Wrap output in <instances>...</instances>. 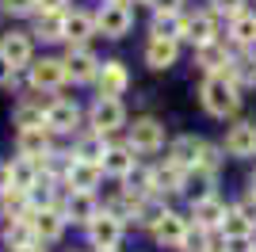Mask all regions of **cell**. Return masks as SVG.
I'll list each match as a JSON object with an SVG mask.
<instances>
[{
	"label": "cell",
	"mask_w": 256,
	"mask_h": 252,
	"mask_svg": "<svg viewBox=\"0 0 256 252\" xmlns=\"http://www.w3.org/2000/svg\"><path fill=\"white\" fill-rule=\"evenodd\" d=\"M237 104H241V96H237V84L230 80L226 73H210L203 80V107L210 111V115L226 118V115H234Z\"/></svg>",
	"instance_id": "6da1fadb"
},
{
	"label": "cell",
	"mask_w": 256,
	"mask_h": 252,
	"mask_svg": "<svg viewBox=\"0 0 256 252\" xmlns=\"http://www.w3.org/2000/svg\"><path fill=\"white\" fill-rule=\"evenodd\" d=\"M130 23H134V16H130L126 0H107L104 12L96 16V27L107 34V38H122V34L130 31Z\"/></svg>",
	"instance_id": "7a4b0ae2"
},
{
	"label": "cell",
	"mask_w": 256,
	"mask_h": 252,
	"mask_svg": "<svg viewBox=\"0 0 256 252\" xmlns=\"http://www.w3.org/2000/svg\"><path fill=\"white\" fill-rule=\"evenodd\" d=\"M88 237H92V244H96L100 252L115 248V244L122 241V218H115L111 210H107V214H96V218L88 222Z\"/></svg>",
	"instance_id": "3957f363"
},
{
	"label": "cell",
	"mask_w": 256,
	"mask_h": 252,
	"mask_svg": "<svg viewBox=\"0 0 256 252\" xmlns=\"http://www.w3.org/2000/svg\"><path fill=\"white\" fill-rule=\"evenodd\" d=\"M122 118H126V111H122V104H118V96H100L96 104H92V126H96V134L118 130Z\"/></svg>",
	"instance_id": "277c9868"
},
{
	"label": "cell",
	"mask_w": 256,
	"mask_h": 252,
	"mask_svg": "<svg viewBox=\"0 0 256 252\" xmlns=\"http://www.w3.org/2000/svg\"><path fill=\"white\" fill-rule=\"evenodd\" d=\"M160 146H164V126L157 118H134V126H130V149L153 153Z\"/></svg>",
	"instance_id": "5b68a950"
},
{
	"label": "cell",
	"mask_w": 256,
	"mask_h": 252,
	"mask_svg": "<svg viewBox=\"0 0 256 252\" xmlns=\"http://www.w3.org/2000/svg\"><path fill=\"white\" fill-rule=\"evenodd\" d=\"M96 84H100V96H122V92H126V84H130L126 65H122V62H107V65H100Z\"/></svg>",
	"instance_id": "8992f818"
},
{
	"label": "cell",
	"mask_w": 256,
	"mask_h": 252,
	"mask_svg": "<svg viewBox=\"0 0 256 252\" xmlns=\"http://www.w3.org/2000/svg\"><path fill=\"white\" fill-rule=\"evenodd\" d=\"M100 172H104L100 164L76 157V160H69V168H65V184H69L73 191H92L100 184Z\"/></svg>",
	"instance_id": "52a82bcc"
},
{
	"label": "cell",
	"mask_w": 256,
	"mask_h": 252,
	"mask_svg": "<svg viewBox=\"0 0 256 252\" xmlns=\"http://www.w3.org/2000/svg\"><path fill=\"white\" fill-rule=\"evenodd\" d=\"M0 58L12 65V69H20V65L31 62V38L20 31H8L4 38H0Z\"/></svg>",
	"instance_id": "ba28073f"
},
{
	"label": "cell",
	"mask_w": 256,
	"mask_h": 252,
	"mask_svg": "<svg viewBox=\"0 0 256 252\" xmlns=\"http://www.w3.org/2000/svg\"><path fill=\"white\" fill-rule=\"evenodd\" d=\"M184 233H188V222H184L180 214H172V210H164V214H160V222L153 226V237H157L160 244H168V248H180Z\"/></svg>",
	"instance_id": "9c48e42d"
},
{
	"label": "cell",
	"mask_w": 256,
	"mask_h": 252,
	"mask_svg": "<svg viewBox=\"0 0 256 252\" xmlns=\"http://www.w3.org/2000/svg\"><path fill=\"white\" fill-rule=\"evenodd\" d=\"M31 226H34V237L38 241H58L65 230V214H58L54 206H42L38 214H31Z\"/></svg>",
	"instance_id": "30bf717a"
},
{
	"label": "cell",
	"mask_w": 256,
	"mask_h": 252,
	"mask_svg": "<svg viewBox=\"0 0 256 252\" xmlns=\"http://www.w3.org/2000/svg\"><path fill=\"white\" fill-rule=\"evenodd\" d=\"M76 118H80V111H76V104H69V100H54V104L46 107V130L69 134L76 126Z\"/></svg>",
	"instance_id": "8fae6325"
},
{
	"label": "cell",
	"mask_w": 256,
	"mask_h": 252,
	"mask_svg": "<svg viewBox=\"0 0 256 252\" xmlns=\"http://www.w3.org/2000/svg\"><path fill=\"white\" fill-rule=\"evenodd\" d=\"M226 149L234 157H252L256 153V122H237L230 134H226Z\"/></svg>",
	"instance_id": "7c38bea8"
},
{
	"label": "cell",
	"mask_w": 256,
	"mask_h": 252,
	"mask_svg": "<svg viewBox=\"0 0 256 252\" xmlns=\"http://www.w3.org/2000/svg\"><path fill=\"white\" fill-rule=\"evenodd\" d=\"M214 34H218V23H214L210 12H199V16H192V20H184V38L195 42V46L214 42Z\"/></svg>",
	"instance_id": "4fadbf2b"
},
{
	"label": "cell",
	"mask_w": 256,
	"mask_h": 252,
	"mask_svg": "<svg viewBox=\"0 0 256 252\" xmlns=\"http://www.w3.org/2000/svg\"><path fill=\"white\" fill-rule=\"evenodd\" d=\"M65 62H58V58H42L38 65H31V84L34 88H58V84L65 80Z\"/></svg>",
	"instance_id": "5bb4252c"
},
{
	"label": "cell",
	"mask_w": 256,
	"mask_h": 252,
	"mask_svg": "<svg viewBox=\"0 0 256 252\" xmlns=\"http://www.w3.org/2000/svg\"><path fill=\"white\" fill-rule=\"evenodd\" d=\"M176 54H180L176 38H157V34H153V38L146 42V62H150L153 69H168V65L176 62Z\"/></svg>",
	"instance_id": "9a60e30c"
},
{
	"label": "cell",
	"mask_w": 256,
	"mask_h": 252,
	"mask_svg": "<svg viewBox=\"0 0 256 252\" xmlns=\"http://www.w3.org/2000/svg\"><path fill=\"white\" fill-rule=\"evenodd\" d=\"M65 73L73 76V80H92V76L100 73V62L88 50H69V58H65Z\"/></svg>",
	"instance_id": "2e32d148"
},
{
	"label": "cell",
	"mask_w": 256,
	"mask_h": 252,
	"mask_svg": "<svg viewBox=\"0 0 256 252\" xmlns=\"http://www.w3.org/2000/svg\"><path fill=\"white\" fill-rule=\"evenodd\" d=\"M222 222H226V206L214 199V195H210V199H199V202H195V226H199V230L210 233L214 226H222Z\"/></svg>",
	"instance_id": "e0dca14e"
},
{
	"label": "cell",
	"mask_w": 256,
	"mask_h": 252,
	"mask_svg": "<svg viewBox=\"0 0 256 252\" xmlns=\"http://www.w3.org/2000/svg\"><path fill=\"white\" fill-rule=\"evenodd\" d=\"M100 168H104L107 176H130V172H134V157H130L126 146H115V149H107V153H104Z\"/></svg>",
	"instance_id": "ac0fdd59"
},
{
	"label": "cell",
	"mask_w": 256,
	"mask_h": 252,
	"mask_svg": "<svg viewBox=\"0 0 256 252\" xmlns=\"http://www.w3.org/2000/svg\"><path fill=\"white\" fill-rule=\"evenodd\" d=\"M210 184H214V172H206V168H188V172H184V191H188L195 202L210 199Z\"/></svg>",
	"instance_id": "d6986e66"
},
{
	"label": "cell",
	"mask_w": 256,
	"mask_h": 252,
	"mask_svg": "<svg viewBox=\"0 0 256 252\" xmlns=\"http://www.w3.org/2000/svg\"><path fill=\"white\" fill-rule=\"evenodd\" d=\"M65 218H73V222H92L96 218V199H92V191H73L69 202H65Z\"/></svg>",
	"instance_id": "ffe728a7"
},
{
	"label": "cell",
	"mask_w": 256,
	"mask_h": 252,
	"mask_svg": "<svg viewBox=\"0 0 256 252\" xmlns=\"http://www.w3.org/2000/svg\"><path fill=\"white\" fill-rule=\"evenodd\" d=\"M20 153L23 157H46V153H50L46 126H38V130H20Z\"/></svg>",
	"instance_id": "44dd1931"
},
{
	"label": "cell",
	"mask_w": 256,
	"mask_h": 252,
	"mask_svg": "<svg viewBox=\"0 0 256 252\" xmlns=\"http://www.w3.org/2000/svg\"><path fill=\"white\" fill-rule=\"evenodd\" d=\"M27 202H31V195L27 191H20V188H8L4 195H0V214L4 218H27Z\"/></svg>",
	"instance_id": "7402d4cb"
},
{
	"label": "cell",
	"mask_w": 256,
	"mask_h": 252,
	"mask_svg": "<svg viewBox=\"0 0 256 252\" xmlns=\"http://www.w3.org/2000/svg\"><path fill=\"white\" fill-rule=\"evenodd\" d=\"M34 184H38V164H34V157H20L12 164V188L31 191Z\"/></svg>",
	"instance_id": "603a6c76"
},
{
	"label": "cell",
	"mask_w": 256,
	"mask_h": 252,
	"mask_svg": "<svg viewBox=\"0 0 256 252\" xmlns=\"http://www.w3.org/2000/svg\"><path fill=\"white\" fill-rule=\"evenodd\" d=\"M199 65H203L206 73H222V65L230 69V54H226L222 42H206V46H199Z\"/></svg>",
	"instance_id": "cb8c5ba5"
},
{
	"label": "cell",
	"mask_w": 256,
	"mask_h": 252,
	"mask_svg": "<svg viewBox=\"0 0 256 252\" xmlns=\"http://www.w3.org/2000/svg\"><path fill=\"white\" fill-rule=\"evenodd\" d=\"M4 241H8L12 248L31 244V241H34V226H31V218H12V222H8V230H4Z\"/></svg>",
	"instance_id": "d4e9b609"
},
{
	"label": "cell",
	"mask_w": 256,
	"mask_h": 252,
	"mask_svg": "<svg viewBox=\"0 0 256 252\" xmlns=\"http://www.w3.org/2000/svg\"><path fill=\"white\" fill-rule=\"evenodd\" d=\"M34 34H42V38H65V12H42L38 23H34Z\"/></svg>",
	"instance_id": "484cf974"
},
{
	"label": "cell",
	"mask_w": 256,
	"mask_h": 252,
	"mask_svg": "<svg viewBox=\"0 0 256 252\" xmlns=\"http://www.w3.org/2000/svg\"><path fill=\"white\" fill-rule=\"evenodd\" d=\"M252 226H256V222L245 218V210H241V206L226 210V222H222L226 237H252Z\"/></svg>",
	"instance_id": "4316f807"
},
{
	"label": "cell",
	"mask_w": 256,
	"mask_h": 252,
	"mask_svg": "<svg viewBox=\"0 0 256 252\" xmlns=\"http://www.w3.org/2000/svg\"><path fill=\"white\" fill-rule=\"evenodd\" d=\"M16 126H20V130H38V126H46V107L42 104H20L16 107Z\"/></svg>",
	"instance_id": "83f0119b"
},
{
	"label": "cell",
	"mask_w": 256,
	"mask_h": 252,
	"mask_svg": "<svg viewBox=\"0 0 256 252\" xmlns=\"http://www.w3.org/2000/svg\"><path fill=\"white\" fill-rule=\"evenodd\" d=\"M230 34H234V42H241V46H252V42H256V16H248V12H237V16H234V27H230Z\"/></svg>",
	"instance_id": "f1b7e54d"
},
{
	"label": "cell",
	"mask_w": 256,
	"mask_h": 252,
	"mask_svg": "<svg viewBox=\"0 0 256 252\" xmlns=\"http://www.w3.org/2000/svg\"><path fill=\"white\" fill-rule=\"evenodd\" d=\"M153 34H157V38H184V16H180V12L157 16V23H153Z\"/></svg>",
	"instance_id": "f546056e"
},
{
	"label": "cell",
	"mask_w": 256,
	"mask_h": 252,
	"mask_svg": "<svg viewBox=\"0 0 256 252\" xmlns=\"http://www.w3.org/2000/svg\"><path fill=\"white\" fill-rule=\"evenodd\" d=\"M88 34H92V20H88L84 12H73V16H65V38L84 42Z\"/></svg>",
	"instance_id": "4dcf8cb0"
},
{
	"label": "cell",
	"mask_w": 256,
	"mask_h": 252,
	"mask_svg": "<svg viewBox=\"0 0 256 252\" xmlns=\"http://www.w3.org/2000/svg\"><path fill=\"white\" fill-rule=\"evenodd\" d=\"M104 134H92V138H80V146H76V157L80 160H92V164H100L104 160Z\"/></svg>",
	"instance_id": "1f68e13d"
},
{
	"label": "cell",
	"mask_w": 256,
	"mask_h": 252,
	"mask_svg": "<svg viewBox=\"0 0 256 252\" xmlns=\"http://www.w3.org/2000/svg\"><path fill=\"white\" fill-rule=\"evenodd\" d=\"M210 244H206V230H199V226H188V233H184V241H180V252H206Z\"/></svg>",
	"instance_id": "d6a6232c"
},
{
	"label": "cell",
	"mask_w": 256,
	"mask_h": 252,
	"mask_svg": "<svg viewBox=\"0 0 256 252\" xmlns=\"http://www.w3.org/2000/svg\"><path fill=\"white\" fill-rule=\"evenodd\" d=\"M134 214H138L142 226H150V230H153V226L160 222V214H164V210H160L157 202H138V210H134Z\"/></svg>",
	"instance_id": "836d02e7"
},
{
	"label": "cell",
	"mask_w": 256,
	"mask_h": 252,
	"mask_svg": "<svg viewBox=\"0 0 256 252\" xmlns=\"http://www.w3.org/2000/svg\"><path fill=\"white\" fill-rule=\"evenodd\" d=\"M0 8L12 12V16H27V12L38 8V0H0Z\"/></svg>",
	"instance_id": "e575fe53"
},
{
	"label": "cell",
	"mask_w": 256,
	"mask_h": 252,
	"mask_svg": "<svg viewBox=\"0 0 256 252\" xmlns=\"http://www.w3.org/2000/svg\"><path fill=\"white\" fill-rule=\"evenodd\" d=\"M241 4H245V0H210V8L222 12V16H237V12H241Z\"/></svg>",
	"instance_id": "d590c367"
},
{
	"label": "cell",
	"mask_w": 256,
	"mask_h": 252,
	"mask_svg": "<svg viewBox=\"0 0 256 252\" xmlns=\"http://www.w3.org/2000/svg\"><path fill=\"white\" fill-rule=\"evenodd\" d=\"M226 252H252V237H226Z\"/></svg>",
	"instance_id": "8d00e7d4"
},
{
	"label": "cell",
	"mask_w": 256,
	"mask_h": 252,
	"mask_svg": "<svg viewBox=\"0 0 256 252\" xmlns=\"http://www.w3.org/2000/svg\"><path fill=\"white\" fill-rule=\"evenodd\" d=\"M153 8H157V16H168V12H180L184 0H150Z\"/></svg>",
	"instance_id": "74e56055"
},
{
	"label": "cell",
	"mask_w": 256,
	"mask_h": 252,
	"mask_svg": "<svg viewBox=\"0 0 256 252\" xmlns=\"http://www.w3.org/2000/svg\"><path fill=\"white\" fill-rule=\"evenodd\" d=\"M12 188V164H0V195Z\"/></svg>",
	"instance_id": "f35d334b"
},
{
	"label": "cell",
	"mask_w": 256,
	"mask_h": 252,
	"mask_svg": "<svg viewBox=\"0 0 256 252\" xmlns=\"http://www.w3.org/2000/svg\"><path fill=\"white\" fill-rule=\"evenodd\" d=\"M12 76H16V69H12V65L0 58V88H4V84H12Z\"/></svg>",
	"instance_id": "ab89813d"
},
{
	"label": "cell",
	"mask_w": 256,
	"mask_h": 252,
	"mask_svg": "<svg viewBox=\"0 0 256 252\" xmlns=\"http://www.w3.org/2000/svg\"><path fill=\"white\" fill-rule=\"evenodd\" d=\"M38 8H42V12H62L65 0H38Z\"/></svg>",
	"instance_id": "60d3db41"
},
{
	"label": "cell",
	"mask_w": 256,
	"mask_h": 252,
	"mask_svg": "<svg viewBox=\"0 0 256 252\" xmlns=\"http://www.w3.org/2000/svg\"><path fill=\"white\" fill-rule=\"evenodd\" d=\"M16 252H46V248H42V244H34V241H31V244H23V248H16Z\"/></svg>",
	"instance_id": "b9f144b4"
},
{
	"label": "cell",
	"mask_w": 256,
	"mask_h": 252,
	"mask_svg": "<svg viewBox=\"0 0 256 252\" xmlns=\"http://www.w3.org/2000/svg\"><path fill=\"white\" fill-rule=\"evenodd\" d=\"M206 252H222V248H218V244H210V248H206Z\"/></svg>",
	"instance_id": "7bdbcfd3"
},
{
	"label": "cell",
	"mask_w": 256,
	"mask_h": 252,
	"mask_svg": "<svg viewBox=\"0 0 256 252\" xmlns=\"http://www.w3.org/2000/svg\"><path fill=\"white\" fill-rule=\"evenodd\" d=\"M252 195H256V176H252Z\"/></svg>",
	"instance_id": "ee69618b"
},
{
	"label": "cell",
	"mask_w": 256,
	"mask_h": 252,
	"mask_svg": "<svg viewBox=\"0 0 256 252\" xmlns=\"http://www.w3.org/2000/svg\"><path fill=\"white\" fill-rule=\"evenodd\" d=\"M104 252H111V248H104Z\"/></svg>",
	"instance_id": "f6af8a7d"
},
{
	"label": "cell",
	"mask_w": 256,
	"mask_h": 252,
	"mask_svg": "<svg viewBox=\"0 0 256 252\" xmlns=\"http://www.w3.org/2000/svg\"><path fill=\"white\" fill-rule=\"evenodd\" d=\"M252 252H256V248H252Z\"/></svg>",
	"instance_id": "bcb514c9"
}]
</instances>
